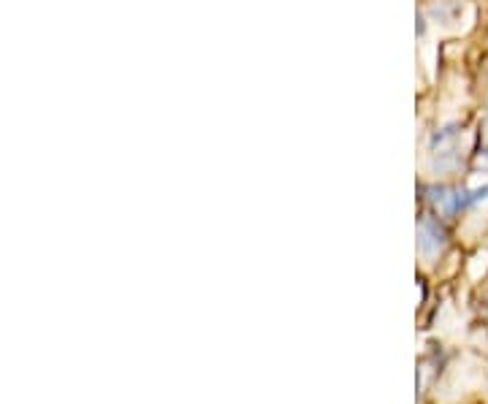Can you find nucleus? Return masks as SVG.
I'll use <instances>...</instances> for the list:
<instances>
[{"label":"nucleus","mask_w":488,"mask_h":404,"mask_svg":"<svg viewBox=\"0 0 488 404\" xmlns=\"http://www.w3.org/2000/svg\"><path fill=\"white\" fill-rule=\"evenodd\" d=\"M442 242H445V231L434 220L423 217V222H421V250L426 255H431V252H437L442 247Z\"/></svg>","instance_id":"f257e3e1"}]
</instances>
